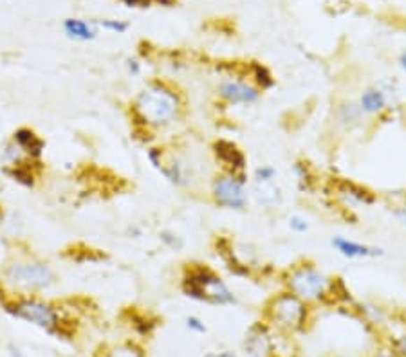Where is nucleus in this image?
I'll return each mask as SVG.
<instances>
[{
    "label": "nucleus",
    "mask_w": 406,
    "mask_h": 357,
    "mask_svg": "<svg viewBox=\"0 0 406 357\" xmlns=\"http://www.w3.org/2000/svg\"><path fill=\"white\" fill-rule=\"evenodd\" d=\"M284 285L307 303H340L351 300L345 282L318 269L316 263L304 260L284 272Z\"/></svg>",
    "instance_id": "f257e3e1"
},
{
    "label": "nucleus",
    "mask_w": 406,
    "mask_h": 357,
    "mask_svg": "<svg viewBox=\"0 0 406 357\" xmlns=\"http://www.w3.org/2000/svg\"><path fill=\"white\" fill-rule=\"evenodd\" d=\"M181 96L168 83L155 80L132 101V117L141 129H159L179 117Z\"/></svg>",
    "instance_id": "f03ea898"
},
{
    "label": "nucleus",
    "mask_w": 406,
    "mask_h": 357,
    "mask_svg": "<svg viewBox=\"0 0 406 357\" xmlns=\"http://www.w3.org/2000/svg\"><path fill=\"white\" fill-rule=\"evenodd\" d=\"M181 291L184 296L210 305H233L235 293L210 265L199 262L186 263L181 276Z\"/></svg>",
    "instance_id": "7ed1b4c3"
},
{
    "label": "nucleus",
    "mask_w": 406,
    "mask_h": 357,
    "mask_svg": "<svg viewBox=\"0 0 406 357\" xmlns=\"http://www.w3.org/2000/svg\"><path fill=\"white\" fill-rule=\"evenodd\" d=\"M265 318L280 330H302L309 321V303L291 291H282L267 301Z\"/></svg>",
    "instance_id": "20e7f679"
},
{
    "label": "nucleus",
    "mask_w": 406,
    "mask_h": 357,
    "mask_svg": "<svg viewBox=\"0 0 406 357\" xmlns=\"http://www.w3.org/2000/svg\"><path fill=\"white\" fill-rule=\"evenodd\" d=\"M4 307L11 316L33 323L43 330L56 332V328L60 327V316H58L55 307L38 300V298H15L11 301H6Z\"/></svg>",
    "instance_id": "39448f33"
},
{
    "label": "nucleus",
    "mask_w": 406,
    "mask_h": 357,
    "mask_svg": "<svg viewBox=\"0 0 406 357\" xmlns=\"http://www.w3.org/2000/svg\"><path fill=\"white\" fill-rule=\"evenodd\" d=\"M6 278L11 284L26 291H43L55 285L56 275L51 267L40 260H24V262H13L6 267Z\"/></svg>",
    "instance_id": "423d86ee"
},
{
    "label": "nucleus",
    "mask_w": 406,
    "mask_h": 357,
    "mask_svg": "<svg viewBox=\"0 0 406 357\" xmlns=\"http://www.w3.org/2000/svg\"><path fill=\"white\" fill-rule=\"evenodd\" d=\"M248 181H244L240 177L231 175V173H218L211 181V197L214 203L220 207L227 210H244L248 206Z\"/></svg>",
    "instance_id": "0eeeda50"
},
{
    "label": "nucleus",
    "mask_w": 406,
    "mask_h": 357,
    "mask_svg": "<svg viewBox=\"0 0 406 357\" xmlns=\"http://www.w3.org/2000/svg\"><path fill=\"white\" fill-rule=\"evenodd\" d=\"M217 254L223 256L227 269L237 276H253L260 263H258L257 253L246 244H237L231 238L217 237Z\"/></svg>",
    "instance_id": "6e6552de"
},
{
    "label": "nucleus",
    "mask_w": 406,
    "mask_h": 357,
    "mask_svg": "<svg viewBox=\"0 0 406 357\" xmlns=\"http://www.w3.org/2000/svg\"><path fill=\"white\" fill-rule=\"evenodd\" d=\"M211 150H214L215 159L217 163L223 166V172L231 173V175H237L244 181H248V159H246V154L240 150V147L237 143L230 141V139H217V141L211 145Z\"/></svg>",
    "instance_id": "1a4fd4ad"
},
{
    "label": "nucleus",
    "mask_w": 406,
    "mask_h": 357,
    "mask_svg": "<svg viewBox=\"0 0 406 357\" xmlns=\"http://www.w3.org/2000/svg\"><path fill=\"white\" fill-rule=\"evenodd\" d=\"M217 94L227 105H253L260 99L262 91L248 80L227 78V80L218 83Z\"/></svg>",
    "instance_id": "9d476101"
},
{
    "label": "nucleus",
    "mask_w": 406,
    "mask_h": 357,
    "mask_svg": "<svg viewBox=\"0 0 406 357\" xmlns=\"http://www.w3.org/2000/svg\"><path fill=\"white\" fill-rule=\"evenodd\" d=\"M246 350L251 357H271L274 354V341L265 325L255 323L246 334Z\"/></svg>",
    "instance_id": "9b49d317"
},
{
    "label": "nucleus",
    "mask_w": 406,
    "mask_h": 357,
    "mask_svg": "<svg viewBox=\"0 0 406 357\" xmlns=\"http://www.w3.org/2000/svg\"><path fill=\"white\" fill-rule=\"evenodd\" d=\"M334 191L343 197L345 201H351L354 204H363V206H372L377 201L376 194L370 191L365 186L358 184L354 181H349V179H343V177H334L332 179Z\"/></svg>",
    "instance_id": "f8f14e48"
},
{
    "label": "nucleus",
    "mask_w": 406,
    "mask_h": 357,
    "mask_svg": "<svg viewBox=\"0 0 406 357\" xmlns=\"http://www.w3.org/2000/svg\"><path fill=\"white\" fill-rule=\"evenodd\" d=\"M332 247L345 258H376V256L383 254V249H379L376 245L359 244V242L343 237L332 238Z\"/></svg>",
    "instance_id": "ddd939ff"
},
{
    "label": "nucleus",
    "mask_w": 406,
    "mask_h": 357,
    "mask_svg": "<svg viewBox=\"0 0 406 357\" xmlns=\"http://www.w3.org/2000/svg\"><path fill=\"white\" fill-rule=\"evenodd\" d=\"M13 141L17 143L18 147H20V150L24 152L27 157H31V159L34 161L42 159L43 152H46V141H43L33 129L22 126V129L15 130Z\"/></svg>",
    "instance_id": "4468645a"
},
{
    "label": "nucleus",
    "mask_w": 406,
    "mask_h": 357,
    "mask_svg": "<svg viewBox=\"0 0 406 357\" xmlns=\"http://www.w3.org/2000/svg\"><path fill=\"white\" fill-rule=\"evenodd\" d=\"M36 164H40V161H34L31 159V157H27V159L18 161V163H11V166L6 168V173H8L13 181H17L18 184L26 186V188H34L36 179H38Z\"/></svg>",
    "instance_id": "2eb2a0df"
},
{
    "label": "nucleus",
    "mask_w": 406,
    "mask_h": 357,
    "mask_svg": "<svg viewBox=\"0 0 406 357\" xmlns=\"http://www.w3.org/2000/svg\"><path fill=\"white\" fill-rule=\"evenodd\" d=\"M253 195L257 198V203L265 207H274L282 203V191L273 181L253 182Z\"/></svg>",
    "instance_id": "dca6fc26"
},
{
    "label": "nucleus",
    "mask_w": 406,
    "mask_h": 357,
    "mask_svg": "<svg viewBox=\"0 0 406 357\" xmlns=\"http://www.w3.org/2000/svg\"><path fill=\"white\" fill-rule=\"evenodd\" d=\"M64 31L69 38L80 40V42H89L96 38V29L92 24L81 20V18H65Z\"/></svg>",
    "instance_id": "f3484780"
},
{
    "label": "nucleus",
    "mask_w": 406,
    "mask_h": 357,
    "mask_svg": "<svg viewBox=\"0 0 406 357\" xmlns=\"http://www.w3.org/2000/svg\"><path fill=\"white\" fill-rule=\"evenodd\" d=\"M359 107L365 114H381L386 108V96L381 89H367L359 99Z\"/></svg>",
    "instance_id": "a211bd4d"
},
{
    "label": "nucleus",
    "mask_w": 406,
    "mask_h": 357,
    "mask_svg": "<svg viewBox=\"0 0 406 357\" xmlns=\"http://www.w3.org/2000/svg\"><path fill=\"white\" fill-rule=\"evenodd\" d=\"M249 71V76H251L253 83L260 89V91H270L274 87V76L264 64H258V61H249L246 64Z\"/></svg>",
    "instance_id": "6ab92c4d"
},
{
    "label": "nucleus",
    "mask_w": 406,
    "mask_h": 357,
    "mask_svg": "<svg viewBox=\"0 0 406 357\" xmlns=\"http://www.w3.org/2000/svg\"><path fill=\"white\" fill-rule=\"evenodd\" d=\"M363 114L365 112L361 110L359 105L343 103L338 107V114H336V117H338V121L342 123V125L354 126V125H358L359 121H361V116H363Z\"/></svg>",
    "instance_id": "aec40b11"
},
{
    "label": "nucleus",
    "mask_w": 406,
    "mask_h": 357,
    "mask_svg": "<svg viewBox=\"0 0 406 357\" xmlns=\"http://www.w3.org/2000/svg\"><path fill=\"white\" fill-rule=\"evenodd\" d=\"M295 172L298 175V181L304 189H312L316 179H314V172H312V166L307 161H296Z\"/></svg>",
    "instance_id": "412c9836"
},
{
    "label": "nucleus",
    "mask_w": 406,
    "mask_h": 357,
    "mask_svg": "<svg viewBox=\"0 0 406 357\" xmlns=\"http://www.w3.org/2000/svg\"><path fill=\"white\" fill-rule=\"evenodd\" d=\"M159 240H161L162 245H167L168 249L179 251L184 247L183 237L177 235L176 231H170V229H162V231H159Z\"/></svg>",
    "instance_id": "4be33fe9"
},
{
    "label": "nucleus",
    "mask_w": 406,
    "mask_h": 357,
    "mask_svg": "<svg viewBox=\"0 0 406 357\" xmlns=\"http://www.w3.org/2000/svg\"><path fill=\"white\" fill-rule=\"evenodd\" d=\"M103 357H143L141 349H137L136 344L127 343L120 344V347H114L112 350H108Z\"/></svg>",
    "instance_id": "5701e85b"
},
{
    "label": "nucleus",
    "mask_w": 406,
    "mask_h": 357,
    "mask_svg": "<svg viewBox=\"0 0 406 357\" xmlns=\"http://www.w3.org/2000/svg\"><path fill=\"white\" fill-rule=\"evenodd\" d=\"M99 26L103 29L111 31V33H115V35H123L129 31V24L125 20H114V18H107V20H99Z\"/></svg>",
    "instance_id": "b1692460"
},
{
    "label": "nucleus",
    "mask_w": 406,
    "mask_h": 357,
    "mask_svg": "<svg viewBox=\"0 0 406 357\" xmlns=\"http://www.w3.org/2000/svg\"><path fill=\"white\" fill-rule=\"evenodd\" d=\"M390 350L396 357H406V330L399 336L392 337L390 341Z\"/></svg>",
    "instance_id": "393cba45"
},
{
    "label": "nucleus",
    "mask_w": 406,
    "mask_h": 357,
    "mask_svg": "<svg viewBox=\"0 0 406 357\" xmlns=\"http://www.w3.org/2000/svg\"><path fill=\"white\" fill-rule=\"evenodd\" d=\"M274 175H276V170H274L273 166H267V164L258 166V168L255 170V181H273Z\"/></svg>",
    "instance_id": "a878e982"
},
{
    "label": "nucleus",
    "mask_w": 406,
    "mask_h": 357,
    "mask_svg": "<svg viewBox=\"0 0 406 357\" xmlns=\"http://www.w3.org/2000/svg\"><path fill=\"white\" fill-rule=\"evenodd\" d=\"M289 228H291L295 233H305L309 229V224L304 217L293 215L291 219H289Z\"/></svg>",
    "instance_id": "bb28decb"
},
{
    "label": "nucleus",
    "mask_w": 406,
    "mask_h": 357,
    "mask_svg": "<svg viewBox=\"0 0 406 357\" xmlns=\"http://www.w3.org/2000/svg\"><path fill=\"white\" fill-rule=\"evenodd\" d=\"M186 327L190 328V330L197 332V334H206V325L202 319H199L197 316H190V318H186Z\"/></svg>",
    "instance_id": "cd10ccee"
},
{
    "label": "nucleus",
    "mask_w": 406,
    "mask_h": 357,
    "mask_svg": "<svg viewBox=\"0 0 406 357\" xmlns=\"http://www.w3.org/2000/svg\"><path fill=\"white\" fill-rule=\"evenodd\" d=\"M121 2L129 8H150L152 4V0H121Z\"/></svg>",
    "instance_id": "c85d7f7f"
},
{
    "label": "nucleus",
    "mask_w": 406,
    "mask_h": 357,
    "mask_svg": "<svg viewBox=\"0 0 406 357\" xmlns=\"http://www.w3.org/2000/svg\"><path fill=\"white\" fill-rule=\"evenodd\" d=\"M392 213H393V217L401 222L402 226L406 228V206H393V210H392Z\"/></svg>",
    "instance_id": "c756f323"
},
{
    "label": "nucleus",
    "mask_w": 406,
    "mask_h": 357,
    "mask_svg": "<svg viewBox=\"0 0 406 357\" xmlns=\"http://www.w3.org/2000/svg\"><path fill=\"white\" fill-rule=\"evenodd\" d=\"M127 69H129V73L132 74V76H139L141 74V65H139V61L137 60H127Z\"/></svg>",
    "instance_id": "7c9ffc66"
},
{
    "label": "nucleus",
    "mask_w": 406,
    "mask_h": 357,
    "mask_svg": "<svg viewBox=\"0 0 406 357\" xmlns=\"http://www.w3.org/2000/svg\"><path fill=\"white\" fill-rule=\"evenodd\" d=\"M9 354H11V357H26L24 352L18 347H15V344H9Z\"/></svg>",
    "instance_id": "2f4dec72"
},
{
    "label": "nucleus",
    "mask_w": 406,
    "mask_h": 357,
    "mask_svg": "<svg viewBox=\"0 0 406 357\" xmlns=\"http://www.w3.org/2000/svg\"><path fill=\"white\" fill-rule=\"evenodd\" d=\"M204 357H237L235 354H231V352H211V354H208V356H204Z\"/></svg>",
    "instance_id": "473e14b6"
},
{
    "label": "nucleus",
    "mask_w": 406,
    "mask_h": 357,
    "mask_svg": "<svg viewBox=\"0 0 406 357\" xmlns=\"http://www.w3.org/2000/svg\"><path fill=\"white\" fill-rule=\"evenodd\" d=\"M152 2H158V4L161 6H168V8L176 4V0H152Z\"/></svg>",
    "instance_id": "72a5a7b5"
},
{
    "label": "nucleus",
    "mask_w": 406,
    "mask_h": 357,
    "mask_svg": "<svg viewBox=\"0 0 406 357\" xmlns=\"http://www.w3.org/2000/svg\"><path fill=\"white\" fill-rule=\"evenodd\" d=\"M399 64H401V67H402V71L406 73V51L402 52L401 57H399Z\"/></svg>",
    "instance_id": "f704fd0d"
},
{
    "label": "nucleus",
    "mask_w": 406,
    "mask_h": 357,
    "mask_svg": "<svg viewBox=\"0 0 406 357\" xmlns=\"http://www.w3.org/2000/svg\"><path fill=\"white\" fill-rule=\"evenodd\" d=\"M374 357H396V356H393L392 352H390V354H383V352H381V354H377V356H374Z\"/></svg>",
    "instance_id": "c9c22d12"
},
{
    "label": "nucleus",
    "mask_w": 406,
    "mask_h": 357,
    "mask_svg": "<svg viewBox=\"0 0 406 357\" xmlns=\"http://www.w3.org/2000/svg\"><path fill=\"white\" fill-rule=\"evenodd\" d=\"M402 119H405V129H406V110H405V117H402Z\"/></svg>",
    "instance_id": "e433bc0d"
}]
</instances>
